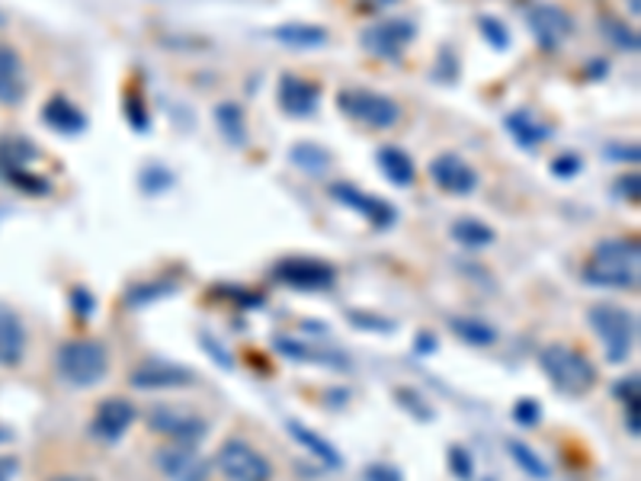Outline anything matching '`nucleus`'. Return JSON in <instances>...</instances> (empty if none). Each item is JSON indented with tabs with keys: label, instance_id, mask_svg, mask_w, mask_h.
Here are the masks:
<instances>
[{
	"label": "nucleus",
	"instance_id": "f257e3e1",
	"mask_svg": "<svg viewBox=\"0 0 641 481\" xmlns=\"http://www.w3.org/2000/svg\"><path fill=\"white\" fill-rule=\"evenodd\" d=\"M587 285L593 289H619L639 292L641 285V244L635 238H603L581 270Z\"/></svg>",
	"mask_w": 641,
	"mask_h": 481
},
{
	"label": "nucleus",
	"instance_id": "f03ea898",
	"mask_svg": "<svg viewBox=\"0 0 641 481\" xmlns=\"http://www.w3.org/2000/svg\"><path fill=\"white\" fill-rule=\"evenodd\" d=\"M539 369L549 379V385L564 398L590 395L600 379V372L584 350H574L568 343H545L539 350Z\"/></svg>",
	"mask_w": 641,
	"mask_h": 481
},
{
	"label": "nucleus",
	"instance_id": "7ed1b4c3",
	"mask_svg": "<svg viewBox=\"0 0 641 481\" xmlns=\"http://www.w3.org/2000/svg\"><path fill=\"white\" fill-rule=\"evenodd\" d=\"M587 324L603 343L607 363H625L639 343V314L615 305V302H593L587 309Z\"/></svg>",
	"mask_w": 641,
	"mask_h": 481
},
{
	"label": "nucleus",
	"instance_id": "20e7f679",
	"mask_svg": "<svg viewBox=\"0 0 641 481\" xmlns=\"http://www.w3.org/2000/svg\"><path fill=\"white\" fill-rule=\"evenodd\" d=\"M56 369L71 389H97L110 375V353L100 340H64L56 350Z\"/></svg>",
	"mask_w": 641,
	"mask_h": 481
},
{
	"label": "nucleus",
	"instance_id": "39448f33",
	"mask_svg": "<svg viewBox=\"0 0 641 481\" xmlns=\"http://www.w3.org/2000/svg\"><path fill=\"white\" fill-rule=\"evenodd\" d=\"M337 110L347 116V119H353V122H360L365 129H372V132H385V129H394L398 122H401V107L385 97V93H379V90H365V87H347V90H340L337 93Z\"/></svg>",
	"mask_w": 641,
	"mask_h": 481
},
{
	"label": "nucleus",
	"instance_id": "423d86ee",
	"mask_svg": "<svg viewBox=\"0 0 641 481\" xmlns=\"http://www.w3.org/2000/svg\"><path fill=\"white\" fill-rule=\"evenodd\" d=\"M273 283L286 285L292 292H331L337 285V267L328 260H318V257H282L273 263L270 270Z\"/></svg>",
	"mask_w": 641,
	"mask_h": 481
},
{
	"label": "nucleus",
	"instance_id": "0eeeda50",
	"mask_svg": "<svg viewBox=\"0 0 641 481\" xmlns=\"http://www.w3.org/2000/svg\"><path fill=\"white\" fill-rule=\"evenodd\" d=\"M414 39H418V23L408 17H385V20H375L372 27L360 32L363 52H369L372 58H382L389 64H398L404 52L414 46Z\"/></svg>",
	"mask_w": 641,
	"mask_h": 481
},
{
	"label": "nucleus",
	"instance_id": "6e6552de",
	"mask_svg": "<svg viewBox=\"0 0 641 481\" xmlns=\"http://www.w3.org/2000/svg\"><path fill=\"white\" fill-rule=\"evenodd\" d=\"M144 424L151 433L168 437L170 443H187V447H199L209 437V421L190 408H177V404H154L144 414Z\"/></svg>",
	"mask_w": 641,
	"mask_h": 481
},
{
	"label": "nucleus",
	"instance_id": "1a4fd4ad",
	"mask_svg": "<svg viewBox=\"0 0 641 481\" xmlns=\"http://www.w3.org/2000/svg\"><path fill=\"white\" fill-rule=\"evenodd\" d=\"M216 469L224 481H273V465L270 459L253 450L248 440H224L216 455Z\"/></svg>",
	"mask_w": 641,
	"mask_h": 481
},
{
	"label": "nucleus",
	"instance_id": "9d476101",
	"mask_svg": "<svg viewBox=\"0 0 641 481\" xmlns=\"http://www.w3.org/2000/svg\"><path fill=\"white\" fill-rule=\"evenodd\" d=\"M527 27L542 52H558L574 36V17L558 3H532L527 10Z\"/></svg>",
	"mask_w": 641,
	"mask_h": 481
},
{
	"label": "nucleus",
	"instance_id": "9b49d317",
	"mask_svg": "<svg viewBox=\"0 0 641 481\" xmlns=\"http://www.w3.org/2000/svg\"><path fill=\"white\" fill-rule=\"evenodd\" d=\"M328 197L334 199L337 206L357 212L363 222H369L372 228H379V231H389V228L398 222V216H401L389 199L372 197V193L360 190L357 183H331Z\"/></svg>",
	"mask_w": 641,
	"mask_h": 481
},
{
	"label": "nucleus",
	"instance_id": "f8f14e48",
	"mask_svg": "<svg viewBox=\"0 0 641 481\" xmlns=\"http://www.w3.org/2000/svg\"><path fill=\"white\" fill-rule=\"evenodd\" d=\"M136 421H139V408H136L129 398H107V401L97 404L87 433H90L97 443H103V447H116V443L132 430Z\"/></svg>",
	"mask_w": 641,
	"mask_h": 481
},
{
	"label": "nucleus",
	"instance_id": "ddd939ff",
	"mask_svg": "<svg viewBox=\"0 0 641 481\" xmlns=\"http://www.w3.org/2000/svg\"><path fill=\"white\" fill-rule=\"evenodd\" d=\"M427 173H430V180L447 193V197H472L474 190H478V170L462 158V154H455V151H443V154H437L430 164H427Z\"/></svg>",
	"mask_w": 641,
	"mask_h": 481
},
{
	"label": "nucleus",
	"instance_id": "4468645a",
	"mask_svg": "<svg viewBox=\"0 0 641 481\" xmlns=\"http://www.w3.org/2000/svg\"><path fill=\"white\" fill-rule=\"evenodd\" d=\"M129 385L141 392H173V389H190L196 385V372L183 363L170 360H148L129 372Z\"/></svg>",
	"mask_w": 641,
	"mask_h": 481
},
{
	"label": "nucleus",
	"instance_id": "2eb2a0df",
	"mask_svg": "<svg viewBox=\"0 0 641 481\" xmlns=\"http://www.w3.org/2000/svg\"><path fill=\"white\" fill-rule=\"evenodd\" d=\"M158 472L168 481H209L212 479V462L199 453V447H187V443H173V447H161L154 455Z\"/></svg>",
	"mask_w": 641,
	"mask_h": 481
},
{
	"label": "nucleus",
	"instance_id": "dca6fc26",
	"mask_svg": "<svg viewBox=\"0 0 641 481\" xmlns=\"http://www.w3.org/2000/svg\"><path fill=\"white\" fill-rule=\"evenodd\" d=\"M270 347L277 350L282 360H292V363H308V367H328L337 372H347L350 369V357L340 353L334 347H321V343H311L302 338H289V334H273Z\"/></svg>",
	"mask_w": 641,
	"mask_h": 481
},
{
	"label": "nucleus",
	"instance_id": "f3484780",
	"mask_svg": "<svg viewBox=\"0 0 641 481\" xmlns=\"http://www.w3.org/2000/svg\"><path fill=\"white\" fill-rule=\"evenodd\" d=\"M277 103L279 110L292 116V119H311L321 107V84L308 81L302 74L286 71V74H279L277 81Z\"/></svg>",
	"mask_w": 641,
	"mask_h": 481
},
{
	"label": "nucleus",
	"instance_id": "a211bd4d",
	"mask_svg": "<svg viewBox=\"0 0 641 481\" xmlns=\"http://www.w3.org/2000/svg\"><path fill=\"white\" fill-rule=\"evenodd\" d=\"M42 122L61 136V139H78V136H84L87 132V113L74 103V100H68L64 93H56V97H49L46 100V107H42Z\"/></svg>",
	"mask_w": 641,
	"mask_h": 481
},
{
	"label": "nucleus",
	"instance_id": "6ab92c4d",
	"mask_svg": "<svg viewBox=\"0 0 641 481\" xmlns=\"http://www.w3.org/2000/svg\"><path fill=\"white\" fill-rule=\"evenodd\" d=\"M27 71L13 46L0 42V107H20L27 100Z\"/></svg>",
	"mask_w": 641,
	"mask_h": 481
},
{
	"label": "nucleus",
	"instance_id": "aec40b11",
	"mask_svg": "<svg viewBox=\"0 0 641 481\" xmlns=\"http://www.w3.org/2000/svg\"><path fill=\"white\" fill-rule=\"evenodd\" d=\"M503 129H507V136L513 139V144L523 148V151H539L542 144L552 139V132H555L549 122H542L532 110H513V113H507Z\"/></svg>",
	"mask_w": 641,
	"mask_h": 481
},
{
	"label": "nucleus",
	"instance_id": "412c9836",
	"mask_svg": "<svg viewBox=\"0 0 641 481\" xmlns=\"http://www.w3.org/2000/svg\"><path fill=\"white\" fill-rule=\"evenodd\" d=\"M27 357V328L20 314L0 305V369H13Z\"/></svg>",
	"mask_w": 641,
	"mask_h": 481
},
{
	"label": "nucleus",
	"instance_id": "4be33fe9",
	"mask_svg": "<svg viewBox=\"0 0 641 481\" xmlns=\"http://www.w3.org/2000/svg\"><path fill=\"white\" fill-rule=\"evenodd\" d=\"M270 39L286 46V49H296V52H311V49H324L328 46V29L318 27V23H302V20H289V23H279L270 29Z\"/></svg>",
	"mask_w": 641,
	"mask_h": 481
},
{
	"label": "nucleus",
	"instance_id": "5701e85b",
	"mask_svg": "<svg viewBox=\"0 0 641 481\" xmlns=\"http://www.w3.org/2000/svg\"><path fill=\"white\" fill-rule=\"evenodd\" d=\"M286 433L296 440V447H302L308 455H314V459L321 462V469L337 472V469L343 465V455H340V450H337L334 443L324 440L318 430H311V427L302 424V421H286Z\"/></svg>",
	"mask_w": 641,
	"mask_h": 481
},
{
	"label": "nucleus",
	"instance_id": "b1692460",
	"mask_svg": "<svg viewBox=\"0 0 641 481\" xmlns=\"http://www.w3.org/2000/svg\"><path fill=\"white\" fill-rule=\"evenodd\" d=\"M375 164L382 170V177L389 180L391 187H398V190H404V187H411V183L418 180L414 158H411L404 148H398V144H382V148L375 151Z\"/></svg>",
	"mask_w": 641,
	"mask_h": 481
},
{
	"label": "nucleus",
	"instance_id": "393cba45",
	"mask_svg": "<svg viewBox=\"0 0 641 481\" xmlns=\"http://www.w3.org/2000/svg\"><path fill=\"white\" fill-rule=\"evenodd\" d=\"M212 119H216L219 136H222L231 148H248L251 132H248V116H244V107H241V103L224 100V103H219V107L212 110Z\"/></svg>",
	"mask_w": 641,
	"mask_h": 481
},
{
	"label": "nucleus",
	"instance_id": "a878e982",
	"mask_svg": "<svg viewBox=\"0 0 641 481\" xmlns=\"http://www.w3.org/2000/svg\"><path fill=\"white\" fill-rule=\"evenodd\" d=\"M449 331L462 340V343L478 347V350H484V347H494V343H498V338H501V331H498L491 321L478 318V314H452V318H449Z\"/></svg>",
	"mask_w": 641,
	"mask_h": 481
},
{
	"label": "nucleus",
	"instance_id": "bb28decb",
	"mask_svg": "<svg viewBox=\"0 0 641 481\" xmlns=\"http://www.w3.org/2000/svg\"><path fill=\"white\" fill-rule=\"evenodd\" d=\"M449 234H452V241H455L459 248H465V251H484V248H491V244L498 241V231L488 226V222L474 219V216L455 219L452 228H449Z\"/></svg>",
	"mask_w": 641,
	"mask_h": 481
},
{
	"label": "nucleus",
	"instance_id": "cd10ccee",
	"mask_svg": "<svg viewBox=\"0 0 641 481\" xmlns=\"http://www.w3.org/2000/svg\"><path fill=\"white\" fill-rule=\"evenodd\" d=\"M170 295H177V280H168V277L144 280V283H132L122 292V305L132 309V312H141V309H148V305H154L161 299H170Z\"/></svg>",
	"mask_w": 641,
	"mask_h": 481
},
{
	"label": "nucleus",
	"instance_id": "c85d7f7f",
	"mask_svg": "<svg viewBox=\"0 0 641 481\" xmlns=\"http://www.w3.org/2000/svg\"><path fill=\"white\" fill-rule=\"evenodd\" d=\"M39 158V148L27 136H0V180H7L13 170L29 168V161Z\"/></svg>",
	"mask_w": 641,
	"mask_h": 481
},
{
	"label": "nucleus",
	"instance_id": "c756f323",
	"mask_svg": "<svg viewBox=\"0 0 641 481\" xmlns=\"http://www.w3.org/2000/svg\"><path fill=\"white\" fill-rule=\"evenodd\" d=\"M289 161H292V168L302 170L308 177H324V173L331 170V164H334L331 151L314 142L292 144V148H289Z\"/></svg>",
	"mask_w": 641,
	"mask_h": 481
},
{
	"label": "nucleus",
	"instance_id": "7c9ffc66",
	"mask_svg": "<svg viewBox=\"0 0 641 481\" xmlns=\"http://www.w3.org/2000/svg\"><path fill=\"white\" fill-rule=\"evenodd\" d=\"M597 29H600V36H603L607 42H613L619 52L639 56V49H641L639 29H632L625 20H619V17H613V13H600Z\"/></svg>",
	"mask_w": 641,
	"mask_h": 481
},
{
	"label": "nucleus",
	"instance_id": "2f4dec72",
	"mask_svg": "<svg viewBox=\"0 0 641 481\" xmlns=\"http://www.w3.org/2000/svg\"><path fill=\"white\" fill-rule=\"evenodd\" d=\"M507 453H510L513 465H517V469H520L527 479H535V481L552 479V469H549V462L535 453L530 443H523V440H507Z\"/></svg>",
	"mask_w": 641,
	"mask_h": 481
},
{
	"label": "nucleus",
	"instance_id": "473e14b6",
	"mask_svg": "<svg viewBox=\"0 0 641 481\" xmlns=\"http://www.w3.org/2000/svg\"><path fill=\"white\" fill-rule=\"evenodd\" d=\"M391 395H394V404H398L404 414H411L418 424H433V421H437V408L420 395L418 389H411V385H398Z\"/></svg>",
	"mask_w": 641,
	"mask_h": 481
},
{
	"label": "nucleus",
	"instance_id": "72a5a7b5",
	"mask_svg": "<svg viewBox=\"0 0 641 481\" xmlns=\"http://www.w3.org/2000/svg\"><path fill=\"white\" fill-rule=\"evenodd\" d=\"M122 113H126V122L136 136H148L151 132V113H148V103H144V93L139 87H129L122 93Z\"/></svg>",
	"mask_w": 641,
	"mask_h": 481
},
{
	"label": "nucleus",
	"instance_id": "f704fd0d",
	"mask_svg": "<svg viewBox=\"0 0 641 481\" xmlns=\"http://www.w3.org/2000/svg\"><path fill=\"white\" fill-rule=\"evenodd\" d=\"M173 183H177V177H173V170H168L164 164H144L139 173V187L144 197H164L173 190Z\"/></svg>",
	"mask_w": 641,
	"mask_h": 481
},
{
	"label": "nucleus",
	"instance_id": "c9c22d12",
	"mask_svg": "<svg viewBox=\"0 0 641 481\" xmlns=\"http://www.w3.org/2000/svg\"><path fill=\"white\" fill-rule=\"evenodd\" d=\"M478 32H481V39H484L494 52H510V46H513V36H510V29H507L501 17L481 13V17H478Z\"/></svg>",
	"mask_w": 641,
	"mask_h": 481
},
{
	"label": "nucleus",
	"instance_id": "e433bc0d",
	"mask_svg": "<svg viewBox=\"0 0 641 481\" xmlns=\"http://www.w3.org/2000/svg\"><path fill=\"white\" fill-rule=\"evenodd\" d=\"M3 183H10L13 190H20L23 197H49V193H52V180L29 168L13 170Z\"/></svg>",
	"mask_w": 641,
	"mask_h": 481
},
{
	"label": "nucleus",
	"instance_id": "4c0bfd02",
	"mask_svg": "<svg viewBox=\"0 0 641 481\" xmlns=\"http://www.w3.org/2000/svg\"><path fill=\"white\" fill-rule=\"evenodd\" d=\"M347 321H350L357 331H365V334H394V331H398V321H391L385 314L360 312V309H350Z\"/></svg>",
	"mask_w": 641,
	"mask_h": 481
},
{
	"label": "nucleus",
	"instance_id": "58836bf2",
	"mask_svg": "<svg viewBox=\"0 0 641 481\" xmlns=\"http://www.w3.org/2000/svg\"><path fill=\"white\" fill-rule=\"evenodd\" d=\"M212 295L231 302V305H238V309H260V305H263V295L253 292V289H244V285H212Z\"/></svg>",
	"mask_w": 641,
	"mask_h": 481
},
{
	"label": "nucleus",
	"instance_id": "ea45409f",
	"mask_svg": "<svg viewBox=\"0 0 641 481\" xmlns=\"http://www.w3.org/2000/svg\"><path fill=\"white\" fill-rule=\"evenodd\" d=\"M199 347H202V353L216 363L219 369H224V372H234V367H238V360H234V353L224 347L222 340L216 338V334H209V331H199Z\"/></svg>",
	"mask_w": 641,
	"mask_h": 481
},
{
	"label": "nucleus",
	"instance_id": "a19ab883",
	"mask_svg": "<svg viewBox=\"0 0 641 481\" xmlns=\"http://www.w3.org/2000/svg\"><path fill=\"white\" fill-rule=\"evenodd\" d=\"M459 74H462V64H459V56H455V49H449L443 46L440 49V56H437V64H433V71H430V78L437 81V84H455L459 81Z\"/></svg>",
	"mask_w": 641,
	"mask_h": 481
},
{
	"label": "nucleus",
	"instance_id": "79ce46f5",
	"mask_svg": "<svg viewBox=\"0 0 641 481\" xmlns=\"http://www.w3.org/2000/svg\"><path fill=\"white\" fill-rule=\"evenodd\" d=\"M447 465L459 481H474V455L469 453V447L452 443L447 450Z\"/></svg>",
	"mask_w": 641,
	"mask_h": 481
},
{
	"label": "nucleus",
	"instance_id": "37998d69",
	"mask_svg": "<svg viewBox=\"0 0 641 481\" xmlns=\"http://www.w3.org/2000/svg\"><path fill=\"white\" fill-rule=\"evenodd\" d=\"M549 170H552V177H558V180H574V177L584 170V158H581L578 151H561L558 158H552Z\"/></svg>",
	"mask_w": 641,
	"mask_h": 481
},
{
	"label": "nucleus",
	"instance_id": "c03bdc74",
	"mask_svg": "<svg viewBox=\"0 0 641 481\" xmlns=\"http://www.w3.org/2000/svg\"><path fill=\"white\" fill-rule=\"evenodd\" d=\"M513 424L517 427H527V430H532V427H539V421H542V404L535 401V398H520V401H513Z\"/></svg>",
	"mask_w": 641,
	"mask_h": 481
},
{
	"label": "nucleus",
	"instance_id": "a18cd8bd",
	"mask_svg": "<svg viewBox=\"0 0 641 481\" xmlns=\"http://www.w3.org/2000/svg\"><path fill=\"white\" fill-rule=\"evenodd\" d=\"M71 312L78 321H90L93 314H97V295H93V289H87V285H74L71 289Z\"/></svg>",
	"mask_w": 641,
	"mask_h": 481
},
{
	"label": "nucleus",
	"instance_id": "49530a36",
	"mask_svg": "<svg viewBox=\"0 0 641 481\" xmlns=\"http://www.w3.org/2000/svg\"><path fill=\"white\" fill-rule=\"evenodd\" d=\"M603 158L613 164H639L641 151L635 142H610L603 144Z\"/></svg>",
	"mask_w": 641,
	"mask_h": 481
},
{
	"label": "nucleus",
	"instance_id": "de8ad7c7",
	"mask_svg": "<svg viewBox=\"0 0 641 481\" xmlns=\"http://www.w3.org/2000/svg\"><path fill=\"white\" fill-rule=\"evenodd\" d=\"M615 187V197L619 199H625V202H639L641 199V177H639V170H629V173H622L619 180L613 183Z\"/></svg>",
	"mask_w": 641,
	"mask_h": 481
},
{
	"label": "nucleus",
	"instance_id": "09e8293b",
	"mask_svg": "<svg viewBox=\"0 0 641 481\" xmlns=\"http://www.w3.org/2000/svg\"><path fill=\"white\" fill-rule=\"evenodd\" d=\"M613 398H619L622 404H629V401H641V375L639 372H629V375H622L619 382L613 385Z\"/></svg>",
	"mask_w": 641,
	"mask_h": 481
},
{
	"label": "nucleus",
	"instance_id": "8fccbe9b",
	"mask_svg": "<svg viewBox=\"0 0 641 481\" xmlns=\"http://www.w3.org/2000/svg\"><path fill=\"white\" fill-rule=\"evenodd\" d=\"M365 481H404L401 469L398 465H389V462H372L365 465Z\"/></svg>",
	"mask_w": 641,
	"mask_h": 481
},
{
	"label": "nucleus",
	"instance_id": "3c124183",
	"mask_svg": "<svg viewBox=\"0 0 641 481\" xmlns=\"http://www.w3.org/2000/svg\"><path fill=\"white\" fill-rule=\"evenodd\" d=\"M625 430H629L632 440L641 437V401H629L625 404Z\"/></svg>",
	"mask_w": 641,
	"mask_h": 481
},
{
	"label": "nucleus",
	"instance_id": "603ef678",
	"mask_svg": "<svg viewBox=\"0 0 641 481\" xmlns=\"http://www.w3.org/2000/svg\"><path fill=\"white\" fill-rule=\"evenodd\" d=\"M610 74V61L607 58H590L584 68V78L587 81H603Z\"/></svg>",
	"mask_w": 641,
	"mask_h": 481
},
{
	"label": "nucleus",
	"instance_id": "864d4df0",
	"mask_svg": "<svg viewBox=\"0 0 641 481\" xmlns=\"http://www.w3.org/2000/svg\"><path fill=\"white\" fill-rule=\"evenodd\" d=\"M414 353L418 357H433L437 353V334L433 331H420L414 338Z\"/></svg>",
	"mask_w": 641,
	"mask_h": 481
},
{
	"label": "nucleus",
	"instance_id": "5fc2aeb1",
	"mask_svg": "<svg viewBox=\"0 0 641 481\" xmlns=\"http://www.w3.org/2000/svg\"><path fill=\"white\" fill-rule=\"evenodd\" d=\"M20 472V459L17 455H0V481H13Z\"/></svg>",
	"mask_w": 641,
	"mask_h": 481
},
{
	"label": "nucleus",
	"instance_id": "6e6d98bb",
	"mask_svg": "<svg viewBox=\"0 0 641 481\" xmlns=\"http://www.w3.org/2000/svg\"><path fill=\"white\" fill-rule=\"evenodd\" d=\"M365 10H379V7H391V3H401V0H360Z\"/></svg>",
	"mask_w": 641,
	"mask_h": 481
},
{
	"label": "nucleus",
	"instance_id": "4d7b16f0",
	"mask_svg": "<svg viewBox=\"0 0 641 481\" xmlns=\"http://www.w3.org/2000/svg\"><path fill=\"white\" fill-rule=\"evenodd\" d=\"M625 7H629L632 17H641V0H625Z\"/></svg>",
	"mask_w": 641,
	"mask_h": 481
},
{
	"label": "nucleus",
	"instance_id": "13d9d810",
	"mask_svg": "<svg viewBox=\"0 0 641 481\" xmlns=\"http://www.w3.org/2000/svg\"><path fill=\"white\" fill-rule=\"evenodd\" d=\"M49 481H93V479H84V475H58V479H49Z\"/></svg>",
	"mask_w": 641,
	"mask_h": 481
},
{
	"label": "nucleus",
	"instance_id": "bf43d9fd",
	"mask_svg": "<svg viewBox=\"0 0 641 481\" xmlns=\"http://www.w3.org/2000/svg\"><path fill=\"white\" fill-rule=\"evenodd\" d=\"M10 437H13V433H10V430H3V427H0V440H10Z\"/></svg>",
	"mask_w": 641,
	"mask_h": 481
},
{
	"label": "nucleus",
	"instance_id": "052dcab7",
	"mask_svg": "<svg viewBox=\"0 0 641 481\" xmlns=\"http://www.w3.org/2000/svg\"><path fill=\"white\" fill-rule=\"evenodd\" d=\"M481 481H498V479H481Z\"/></svg>",
	"mask_w": 641,
	"mask_h": 481
}]
</instances>
